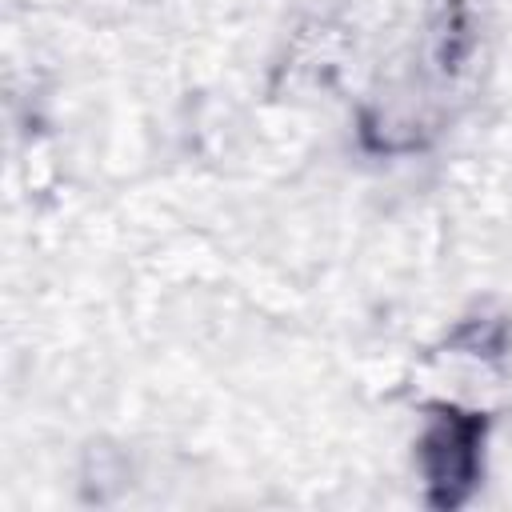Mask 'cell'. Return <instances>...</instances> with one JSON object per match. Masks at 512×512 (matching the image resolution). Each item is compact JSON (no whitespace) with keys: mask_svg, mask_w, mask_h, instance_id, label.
<instances>
[{"mask_svg":"<svg viewBox=\"0 0 512 512\" xmlns=\"http://www.w3.org/2000/svg\"><path fill=\"white\" fill-rule=\"evenodd\" d=\"M472 444H476V424H464V420H448V428H440L436 436H428V476L432 484H440V500L444 504H456L460 492L472 484Z\"/></svg>","mask_w":512,"mask_h":512,"instance_id":"obj_1","label":"cell"}]
</instances>
